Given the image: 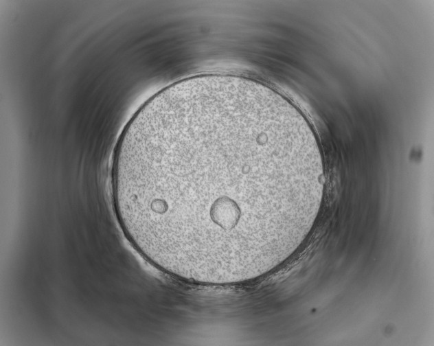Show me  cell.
Masks as SVG:
<instances>
[{"instance_id": "cell-1", "label": "cell", "mask_w": 434, "mask_h": 346, "mask_svg": "<svg viewBox=\"0 0 434 346\" xmlns=\"http://www.w3.org/2000/svg\"><path fill=\"white\" fill-rule=\"evenodd\" d=\"M112 199L127 238L159 268L234 279L286 251L323 190L314 135L266 84L231 74L175 82L116 144Z\"/></svg>"}]
</instances>
